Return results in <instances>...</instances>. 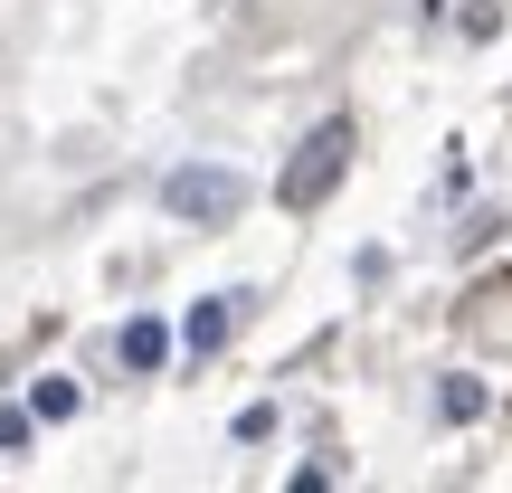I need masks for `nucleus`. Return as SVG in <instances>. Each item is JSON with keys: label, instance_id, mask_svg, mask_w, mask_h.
Here are the masks:
<instances>
[{"label": "nucleus", "instance_id": "nucleus-1", "mask_svg": "<svg viewBox=\"0 0 512 493\" xmlns=\"http://www.w3.org/2000/svg\"><path fill=\"white\" fill-rule=\"evenodd\" d=\"M342 162H351V114H332V124H313V133H304V152L285 162L275 200H285V209H323V200H332V181H342Z\"/></svg>", "mask_w": 512, "mask_h": 493}, {"label": "nucleus", "instance_id": "nucleus-2", "mask_svg": "<svg viewBox=\"0 0 512 493\" xmlns=\"http://www.w3.org/2000/svg\"><path fill=\"white\" fill-rule=\"evenodd\" d=\"M162 209H171V219H200V228H219V219H238V209H247V181H238V171H219V162H190V171H171V181H162Z\"/></svg>", "mask_w": 512, "mask_h": 493}, {"label": "nucleus", "instance_id": "nucleus-3", "mask_svg": "<svg viewBox=\"0 0 512 493\" xmlns=\"http://www.w3.org/2000/svg\"><path fill=\"white\" fill-rule=\"evenodd\" d=\"M181 342L200 351V361H209V351L228 342V294H200V304H190V323H181Z\"/></svg>", "mask_w": 512, "mask_h": 493}, {"label": "nucleus", "instance_id": "nucleus-4", "mask_svg": "<svg viewBox=\"0 0 512 493\" xmlns=\"http://www.w3.org/2000/svg\"><path fill=\"white\" fill-rule=\"evenodd\" d=\"M124 361H133V370H162V361H171V332H162V323H124Z\"/></svg>", "mask_w": 512, "mask_h": 493}, {"label": "nucleus", "instance_id": "nucleus-5", "mask_svg": "<svg viewBox=\"0 0 512 493\" xmlns=\"http://www.w3.org/2000/svg\"><path fill=\"white\" fill-rule=\"evenodd\" d=\"M437 408H446V418H484V389H475V380H465V370H456V380L437 389Z\"/></svg>", "mask_w": 512, "mask_h": 493}, {"label": "nucleus", "instance_id": "nucleus-6", "mask_svg": "<svg viewBox=\"0 0 512 493\" xmlns=\"http://www.w3.org/2000/svg\"><path fill=\"white\" fill-rule=\"evenodd\" d=\"M38 418H76V389L67 380H38Z\"/></svg>", "mask_w": 512, "mask_h": 493}]
</instances>
